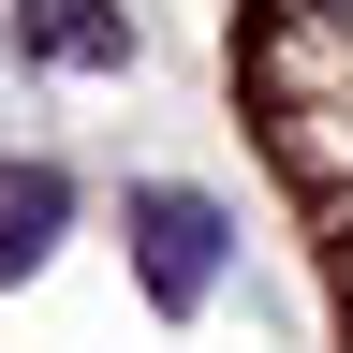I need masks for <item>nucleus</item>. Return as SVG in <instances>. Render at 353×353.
<instances>
[{
  "label": "nucleus",
  "mask_w": 353,
  "mask_h": 353,
  "mask_svg": "<svg viewBox=\"0 0 353 353\" xmlns=\"http://www.w3.org/2000/svg\"><path fill=\"white\" fill-rule=\"evenodd\" d=\"M118 236H132V265H148V294H162V309H192V294L221 280V206L192 192V176H132Z\"/></svg>",
  "instance_id": "obj_1"
},
{
  "label": "nucleus",
  "mask_w": 353,
  "mask_h": 353,
  "mask_svg": "<svg viewBox=\"0 0 353 353\" xmlns=\"http://www.w3.org/2000/svg\"><path fill=\"white\" fill-rule=\"evenodd\" d=\"M15 44L30 59H74V74H118L132 59V15L118 0H15Z\"/></svg>",
  "instance_id": "obj_2"
},
{
  "label": "nucleus",
  "mask_w": 353,
  "mask_h": 353,
  "mask_svg": "<svg viewBox=\"0 0 353 353\" xmlns=\"http://www.w3.org/2000/svg\"><path fill=\"white\" fill-rule=\"evenodd\" d=\"M59 221H74V176L59 162H0V280H30V265L59 250Z\"/></svg>",
  "instance_id": "obj_3"
},
{
  "label": "nucleus",
  "mask_w": 353,
  "mask_h": 353,
  "mask_svg": "<svg viewBox=\"0 0 353 353\" xmlns=\"http://www.w3.org/2000/svg\"><path fill=\"white\" fill-rule=\"evenodd\" d=\"M280 15H294L309 44H353V0H280Z\"/></svg>",
  "instance_id": "obj_4"
}]
</instances>
